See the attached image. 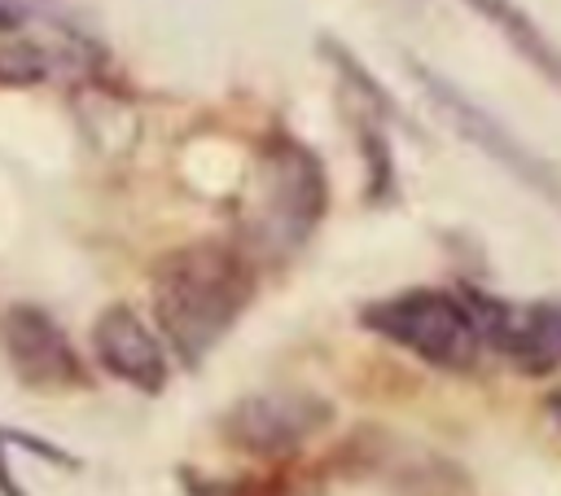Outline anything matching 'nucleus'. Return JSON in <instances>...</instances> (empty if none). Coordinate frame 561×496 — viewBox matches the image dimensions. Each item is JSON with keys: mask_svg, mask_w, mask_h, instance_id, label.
<instances>
[{"mask_svg": "<svg viewBox=\"0 0 561 496\" xmlns=\"http://www.w3.org/2000/svg\"><path fill=\"white\" fill-rule=\"evenodd\" d=\"M324 167L289 132H272L259 149V215L254 228L263 241L289 250L324 215Z\"/></svg>", "mask_w": 561, "mask_h": 496, "instance_id": "7ed1b4c3", "label": "nucleus"}, {"mask_svg": "<svg viewBox=\"0 0 561 496\" xmlns=\"http://www.w3.org/2000/svg\"><path fill=\"white\" fill-rule=\"evenodd\" d=\"M355 123H359V149H364V162H368V198L381 202L390 189H394V162H390V140L381 132V119L368 114V110H355Z\"/></svg>", "mask_w": 561, "mask_h": 496, "instance_id": "9b49d317", "label": "nucleus"}, {"mask_svg": "<svg viewBox=\"0 0 561 496\" xmlns=\"http://www.w3.org/2000/svg\"><path fill=\"white\" fill-rule=\"evenodd\" d=\"M70 61L88 66V48H48L39 40H4L0 44V88H39Z\"/></svg>", "mask_w": 561, "mask_h": 496, "instance_id": "9d476101", "label": "nucleus"}, {"mask_svg": "<svg viewBox=\"0 0 561 496\" xmlns=\"http://www.w3.org/2000/svg\"><path fill=\"white\" fill-rule=\"evenodd\" d=\"M35 9H44V0H0V35H18Z\"/></svg>", "mask_w": 561, "mask_h": 496, "instance_id": "ddd939ff", "label": "nucleus"}, {"mask_svg": "<svg viewBox=\"0 0 561 496\" xmlns=\"http://www.w3.org/2000/svg\"><path fill=\"white\" fill-rule=\"evenodd\" d=\"M359 320H364V329L381 334L386 342L412 351L416 360H425L434 369L465 373L482 356V338H478V325H473L465 298L447 294V290L390 294L381 303H368L359 312Z\"/></svg>", "mask_w": 561, "mask_h": 496, "instance_id": "f03ea898", "label": "nucleus"}, {"mask_svg": "<svg viewBox=\"0 0 561 496\" xmlns=\"http://www.w3.org/2000/svg\"><path fill=\"white\" fill-rule=\"evenodd\" d=\"M316 53L337 70V79H342V97H346V105H359V110H368V114H377V119H399V101L381 88V79L337 40V35H329V31H320L316 35Z\"/></svg>", "mask_w": 561, "mask_h": 496, "instance_id": "1a4fd4ad", "label": "nucleus"}, {"mask_svg": "<svg viewBox=\"0 0 561 496\" xmlns=\"http://www.w3.org/2000/svg\"><path fill=\"white\" fill-rule=\"evenodd\" d=\"M254 294L250 263L224 241H193L158 259L153 316L184 364H202Z\"/></svg>", "mask_w": 561, "mask_h": 496, "instance_id": "f257e3e1", "label": "nucleus"}, {"mask_svg": "<svg viewBox=\"0 0 561 496\" xmlns=\"http://www.w3.org/2000/svg\"><path fill=\"white\" fill-rule=\"evenodd\" d=\"M333 421V404L311 391H259L228 408L224 435L250 456H289Z\"/></svg>", "mask_w": 561, "mask_h": 496, "instance_id": "39448f33", "label": "nucleus"}, {"mask_svg": "<svg viewBox=\"0 0 561 496\" xmlns=\"http://www.w3.org/2000/svg\"><path fill=\"white\" fill-rule=\"evenodd\" d=\"M408 66H412V79L421 83L425 101L438 110V119H443L456 136H465L473 149L491 154L500 167H508L522 184H530L535 193H543V198L561 211V171H557L552 162H543V154L526 149L491 110H482L473 97H465V92H460L447 75H438L434 66H425V61H408Z\"/></svg>", "mask_w": 561, "mask_h": 496, "instance_id": "20e7f679", "label": "nucleus"}, {"mask_svg": "<svg viewBox=\"0 0 561 496\" xmlns=\"http://www.w3.org/2000/svg\"><path fill=\"white\" fill-rule=\"evenodd\" d=\"M535 312V325H539V338L552 356V364L561 360V303H543V307H530Z\"/></svg>", "mask_w": 561, "mask_h": 496, "instance_id": "f8f14e48", "label": "nucleus"}, {"mask_svg": "<svg viewBox=\"0 0 561 496\" xmlns=\"http://www.w3.org/2000/svg\"><path fill=\"white\" fill-rule=\"evenodd\" d=\"M548 408H552V417H557V421H561V391H557V395H552V399H548Z\"/></svg>", "mask_w": 561, "mask_h": 496, "instance_id": "2eb2a0df", "label": "nucleus"}, {"mask_svg": "<svg viewBox=\"0 0 561 496\" xmlns=\"http://www.w3.org/2000/svg\"><path fill=\"white\" fill-rule=\"evenodd\" d=\"M92 356H96V364L110 377L136 386L140 395H158L167 386V373H171L162 342L153 338V329L127 303H110L96 316V325H92Z\"/></svg>", "mask_w": 561, "mask_h": 496, "instance_id": "0eeeda50", "label": "nucleus"}, {"mask_svg": "<svg viewBox=\"0 0 561 496\" xmlns=\"http://www.w3.org/2000/svg\"><path fill=\"white\" fill-rule=\"evenodd\" d=\"M526 66H535L552 88H561V44L517 4V0H465Z\"/></svg>", "mask_w": 561, "mask_h": 496, "instance_id": "6e6552de", "label": "nucleus"}, {"mask_svg": "<svg viewBox=\"0 0 561 496\" xmlns=\"http://www.w3.org/2000/svg\"><path fill=\"white\" fill-rule=\"evenodd\" d=\"M4 342H9V360L13 373L35 386V391H66V386H83V360L70 347V338L61 334V325L44 312V307H13L4 320Z\"/></svg>", "mask_w": 561, "mask_h": 496, "instance_id": "423d86ee", "label": "nucleus"}, {"mask_svg": "<svg viewBox=\"0 0 561 496\" xmlns=\"http://www.w3.org/2000/svg\"><path fill=\"white\" fill-rule=\"evenodd\" d=\"M0 492H4V496H22V487L13 483V474H9V461H4V430H0Z\"/></svg>", "mask_w": 561, "mask_h": 496, "instance_id": "4468645a", "label": "nucleus"}]
</instances>
